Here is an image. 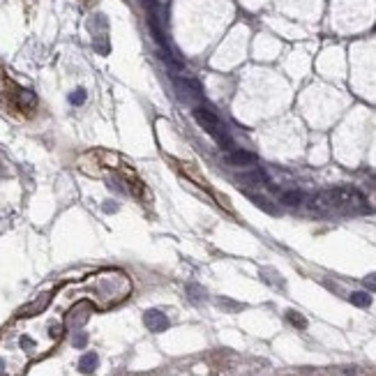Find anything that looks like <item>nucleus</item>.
<instances>
[{"instance_id":"14","label":"nucleus","mask_w":376,"mask_h":376,"mask_svg":"<svg viewBox=\"0 0 376 376\" xmlns=\"http://www.w3.org/2000/svg\"><path fill=\"white\" fill-rule=\"evenodd\" d=\"M365 284L372 286V289H376V275H367V277H365Z\"/></svg>"},{"instance_id":"11","label":"nucleus","mask_w":376,"mask_h":376,"mask_svg":"<svg viewBox=\"0 0 376 376\" xmlns=\"http://www.w3.org/2000/svg\"><path fill=\"white\" fill-rule=\"evenodd\" d=\"M69 102L74 106H81L83 102H86V90H83V88H76V90L69 95Z\"/></svg>"},{"instance_id":"7","label":"nucleus","mask_w":376,"mask_h":376,"mask_svg":"<svg viewBox=\"0 0 376 376\" xmlns=\"http://www.w3.org/2000/svg\"><path fill=\"white\" fill-rule=\"evenodd\" d=\"M97 365H99L97 353H86L81 360H79V369H81L83 374H92V372L97 369Z\"/></svg>"},{"instance_id":"13","label":"nucleus","mask_w":376,"mask_h":376,"mask_svg":"<svg viewBox=\"0 0 376 376\" xmlns=\"http://www.w3.org/2000/svg\"><path fill=\"white\" fill-rule=\"evenodd\" d=\"M21 346H23V348H28V351H30L32 346H35V342H32L30 337H21Z\"/></svg>"},{"instance_id":"1","label":"nucleus","mask_w":376,"mask_h":376,"mask_svg":"<svg viewBox=\"0 0 376 376\" xmlns=\"http://www.w3.org/2000/svg\"><path fill=\"white\" fill-rule=\"evenodd\" d=\"M309 208L316 212H339V215H353L367 208L365 196L353 187H332L318 194L309 201Z\"/></svg>"},{"instance_id":"5","label":"nucleus","mask_w":376,"mask_h":376,"mask_svg":"<svg viewBox=\"0 0 376 376\" xmlns=\"http://www.w3.org/2000/svg\"><path fill=\"white\" fill-rule=\"evenodd\" d=\"M178 166H180V171L185 173V175H187L189 180L196 182V185H199L201 189H210V187H208V180H205L203 175H201V171H199V169H194V166L187 164V162H180Z\"/></svg>"},{"instance_id":"12","label":"nucleus","mask_w":376,"mask_h":376,"mask_svg":"<svg viewBox=\"0 0 376 376\" xmlns=\"http://www.w3.org/2000/svg\"><path fill=\"white\" fill-rule=\"evenodd\" d=\"M86 342H88V337H86L83 332H81V335H76V337H74V346H86Z\"/></svg>"},{"instance_id":"2","label":"nucleus","mask_w":376,"mask_h":376,"mask_svg":"<svg viewBox=\"0 0 376 376\" xmlns=\"http://www.w3.org/2000/svg\"><path fill=\"white\" fill-rule=\"evenodd\" d=\"M194 120L199 122V127H203L212 139H217L219 145H229V139H226L224 127H222L219 118L212 111H208V109H203V106H196L194 109Z\"/></svg>"},{"instance_id":"10","label":"nucleus","mask_w":376,"mask_h":376,"mask_svg":"<svg viewBox=\"0 0 376 376\" xmlns=\"http://www.w3.org/2000/svg\"><path fill=\"white\" fill-rule=\"evenodd\" d=\"M286 318H289V321H291L295 328H300V330H302V328H307V321H305V318H302L298 312H286Z\"/></svg>"},{"instance_id":"9","label":"nucleus","mask_w":376,"mask_h":376,"mask_svg":"<svg viewBox=\"0 0 376 376\" xmlns=\"http://www.w3.org/2000/svg\"><path fill=\"white\" fill-rule=\"evenodd\" d=\"M282 203L284 205H300L302 194L300 192H284V194H282Z\"/></svg>"},{"instance_id":"8","label":"nucleus","mask_w":376,"mask_h":376,"mask_svg":"<svg viewBox=\"0 0 376 376\" xmlns=\"http://www.w3.org/2000/svg\"><path fill=\"white\" fill-rule=\"evenodd\" d=\"M351 302L358 305V307H369V305H372V295H369L367 291H353V293H351Z\"/></svg>"},{"instance_id":"6","label":"nucleus","mask_w":376,"mask_h":376,"mask_svg":"<svg viewBox=\"0 0 376 376\" xmlns=\"http://www.w3.org/2000/svg\"><path fill=\"white\" fill-rule=\"evenodd\" d=\"M229 162L233 166H254L256 155H252V152H247V150H233L229 155Z\"/></svg>"},{"instance_id":"3","label":"nucleus","mask_w":376,"mask_h":376,"mask_svg":"<svg viewBox=\"0 0 376 376\" xmlns=\"http://www.w3.org/2000/svg\"><path fill=\"white\" fill-rule=\"evenodd\" d=\"M173 86H175V95H178V99L180 102H194L196 95H199V86L192 81H187V79H175L173 81Z\"/></svg>"},{"instance_id":"4","label":"nucleus","mask_w":376,"mask_h":376,"mask_svg":"<svg viewBox=\"0 0 376 376\" xmlns=\"http://www.w3.org/2000/svg\"><path fill=\"white\" fill-rule=\"evenodd\" d=\"M143 323H145V328L152 332H162L169 328V318H166V314H162L159 309H148L145 312V316H143Z\"/></svg>"}]
</instances>
